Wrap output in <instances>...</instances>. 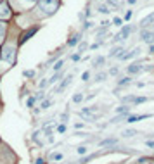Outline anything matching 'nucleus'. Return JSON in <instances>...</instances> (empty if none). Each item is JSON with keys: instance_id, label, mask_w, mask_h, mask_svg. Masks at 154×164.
Listing matches in <instances>:
<instances>
[{"instance_id": "0eeeda50", "label": "nucleus", "mask_w": 154, "mask_h": 164, "mask_svg": "<svg viewBox=\"0 0 154 164\" xmlns=\"http://www.w3.org/2000/svg\"><path fill=\"white\" fill-rule=\"evenodd\" d=\"M142 71H144V68H142V66H140V64H137V62H135V64H132V66H128V73H132V74H135V73H142Z\"/></svg>"}, {"instance_id": "ea45409f", "label": "nucleus", "mask_w": 154, "mask_h": 164, "mask_svg": "<svg viewBox=\"0 0 154 164\" xmlns=\"http://www.w3.org/2000/svg\"><path fill=\"white\" fill-rule=\"evenodd\" d=\"M151 52H154V45H152V47H151Z\"/></svg>"}, {"instance_id": "412c9836", "label": "nucleus", "mask_w": 154, "mask_h": 164, "mask_svg": "<svg viewBox=\"0 0 154 164\" xmlns=\"http://www.w3.org/2000/svg\"><path fill=\"white\" fill-rule=\"evenodd\" d=\"M99 12H102V14H109V9H107L106 5H101L99 7Z\"/></svg>"}, {"instance_id": "f03ea898", "label": "nucleus", "mask_w": 154, "mask_h": 164, "mask_svg": "<svg viewBox=\"0 0 154 164\" xmlns=\"http://www.w3.org/2000/svg\"><path fill=\"white\" fill-rule=\"evenodd\" d=\"M14 52H16V47H14V45H7V47L4 48L2 59H4V61H9V62H12V61H14Z\"/></svg>"}, {"instance_id": "6ab92c4d", "label": "nucleus", "mask_w": 154, "mask_h": 164, "mask_svg": "<svg viewBox=\"0 0 154 164\" xmlns=\"http://www.w3.org/2000/svg\"><path fill=\"white\" fill-rule=\"evenodd\" d=\"M104 61H106L104 57H97L95 61H94V64H95V66H102V64H104Z\"/></svg>"}, {"instance_id": "bb28decb", "label": "nucleus", "mask_w": 154, "mask_h": 164, "mask_svg": "<svg viewBox=\"0 0 154 164\" xmlns=\"http://www.w3.org/2000/svg\"><path fill=\"white\" fill-rule=\"evenodd\" d=\"M76 152H78V154H85L87 148H85V147H78V148H76Z\"/></svg>"}, {"instance_id": "58836bf2", "label": "nucleus", "mask_w": 154, "mask_h": 164, "mask_svg": "<svg viewBox=\"0 0 154 164\" xmlns=\"http://www.w3.org/2000/svg\"><path fill=\"white\" fill-rule=\"evenodd\" d=\"M33 2H35V0H26V4H33Z\"/></svg>"}, {"instance_id": "ddd939ff", "label": "nucleus", "mask_w": 154, "mask_h": 164, "mask_svg": "<svg viewBox=\"0 0 154 164\" xmlns=\"http://www.w3.org/2000/svg\"><path fill=\"white\" fill-rule=\"evenodd\" d=\"M152 23H154V14H151V16H147V17H145V19L142 21V26L145 28V26H149V24H152Z\"/></svg>"}, {"instance_id": "dca6fc26", "label": "nucleus", "mask_w": 154, "mask_h": 164, "mask_svg": "<svg viewBox=\"0 0 154 164\" xmlns=\"http://www.w3.org/2000/svg\"><path fill=\"white\" fill-rule=\"evenodd\" d=\"M81 100H83V95H81V93H74L73 95V102L78 104V102H81Z\"/></svg>"}, {"instance_id": "473e14b6", "label": "nucleus", "mask_w": 154, "mask_h": 164, "mask_svg": "<svg viewBox=\"0 0 154 164\" xmlns=\"http://www.w3.org/2000/svg\"><path fill=\"white\" fill-rule=\"evenodd\" d=\"M145 143H147V147L154 148V142H151V140H147V142H145Z\"/></svg>"}, {"instance_id": "f8f14e48", "label": "nucleus", "mask_w": 154, "mask_h": 164, "mask_svg": "<svg viewBox=\"0 0 154 164\" xmlns=\"http://www.w3.org/2000/svg\"><path fill=\"white\" fill-rule=\"evenodd\" d=\"M145 117H149V114H142V116H132V117H128V123H137V121H140V119H145Z\"/></svg>"}, {"instance_id": "4be33fe9", "label": "nucleus", "mask_w": 154, "mask_h": 164, "mask_svg": "<svg viewBox=\"0 0 154 164\" xmlns=\"http://www.w3.org/2000/svg\"><path fill=\"white\" fill-rule=\"evenodd\" d=\"M59 76H61V73H57V74H54L52 78L48 79V81H50V83H54V81H57V79H59Z\"/></svg>"}, {"instance_id": "1a4fd4ad", "label": "nucleus", "mask_w": 154, "mask_h": 164, "mask_svg": "<svg viewBox=\"0 0 154 164\" xmlns=\"http://www.w3.org/2000/svg\"><path fill=\"white\" fill-rule=\"evenodd\" d=\"M121 52H123V47H114L111 52H109V57H120Z\"/></svg>"}, {"instance_id": "393cba45", "label": "nucleus", "mask_w": 154, "mask_h": 164, "mask_svg": "<svg viewBox=\"0 0 154 164\" xmlns=\"http://www.w3.org/2000/svg\"><path fill=\"white\" fill-rule=\"evenodd\" d=\"M107 4H109V5H113V7H118V5H120L116 0H107Z\"/></svg>"}, {"instance_id": "7ed1b4c3", "label": "nucleus", "mask_w": 154, "mask_h": 164, "mask_svg": "<svg viewBox=\"0 0 154 164\" xmlns=\"http://www.w3.org/2000/svg\"><path fill=\"white\" fill-rule=\"evenodd\" d=\"M123 104H144V102H147L145 97H132V95H127L121 99Z\"/></svg>"}, {"instance_id": "e433bc0d", "label": "nucleus", "mask_w": 154, "mask_h": 164, "mask_svg": "<svg viewBox=\"0 0 154 164\" xmlns=\"http://www.w3.org/2000/svg\"><path fill=\"white\" fill-rule=\"evenodd\" d=\"M37 164H45V162H43V159H38V161H37Z\"/></svg>"}, {"instance_id": "9d476101", "label": "nucleus", "mask_w": 154, "mask_h": 164, "mask_svg": "<svg viewBox=\"0 0 154 164\" xmlns=\"http://www.w3.org/2000/svg\"><path fill=\"white\" fill-rule=\"evenodd\" d=\"M0 16H2V17H9V16H11L9 7H7L5 4H2V5H0Z\"/></svg>"}, {"instance_id": "2f4dec72", "label": "nucleus", "mask_w": 154, "mask_h": 164, "mask_svg": "<svg viewBox=\"0 0 154 164\" xmlns=\"http://www.w3.org/2000/svg\"><path fill=\"white\" fill-rule=\"evenodd\" d=\"M109 74H118V68H113L111 71H109Z\"/></svg>"}, {"instance_id": "f3484780", "label": "nucleus", "mask_w": 154, "mask_h": 164, "mask_svg": "<svg viewBox=\"0 0 154 164\" xmlns=\"http://www.w3.org/2000/svg\"><path fill=\"white\" fill-rule=\"evenodd\" d=\"M106 76H107L106 73H99V74H95V81H104V79H106Z\"/></svg>"}, {"instance_id": "f704fd0d", "label": "nucleus", "mask_w": 154, "mask_h": 164, "mask_svg": "<svg viewBox=\"0 0 154 164\" xmlns=\"http://www.w3.org/2000/svg\"><path fill=\"white\" fill-rule=\"evenodd\" d=\"M88 28H92V23H90V21L85 23V30H88Z\"/></svg>"}, {"instance_id": "20e7f679", "label": "nucleus", "mask_w": 154, "mask_h": 164, "mask_svg": "<svg viewBox=\"0 0 154 164\" xmlns=\"http://www.w3.org/2000/svg\"><path fill=\"white\" fill-rule=\"evenodd\" d=\"M130 30H132L130 26H125V28L121 30V31H120V33L116 35V37H114V42H121V40L128 38V35H130Z\"/></svg>"}, {"instance_id": "a211bd4d", "label": "nucleus", "mask_w": 154, "mask_h": 164, "mask_svg": "<svg viewBox=\"0 0 154 164\" xmlns=\"http://www.w3.org/2000/svg\"><path fill=\"white\" fill-rule=\"evenodd\" d=\"M113 143H116V138H107L102 142V145H113Z\"/></svg>"}, {"instance_id": "5701e85b", "label": "nucleus", "mask_w": 154, "mask_h": 164, "mask_svg": "<svg viewBox=\"0 0 154 164\" xmlns=\"http://www.w3.org/2000/svg\"><path fill=\"white\" fill-rule=\"evenodd\" d=\"M63 68V61H59V62H56V66H54V69L56 71H59V69Z\"/></svg>"}, {"instance_id": "b1692460", "label": "nucleus", "mask_w": 154, "mask_h": 164, "mask_svg": "<svg viewBox=\"0 0 154 164\" xmlns=\"http://www.w3.org/2000/svg\"><path fill=\"white\" fill-rule=\"evenodd\" d=\"M90 78V73H88V71H87V73H83L81 74V79H83V81H87V79Z\"/></svg>"}, {"instance_id": "cd10ccee", "label": "nucleus", "mask_w": 154, "mask_h": 164, "mask_svg": "<svg viewBox=\"0 0 154 164\" xmlns=\"http://www.w3.org/2000/svg\"><path fill=\"white\" fill-rule=\"evenodd\" d=\"M48 106H50V102H48V100H43V104H42V109H47Z\"/></svg>"}, {"instance_id": "c9c22d12", "label": "nucleus", "mask_w": 154, "mask_h": 164, "mask_svg": "<svg viewBox=\"0 0 154 164\" xmlns=\"http://www.w3.org/2000/svg\"><path fill=\"white\" fill-rule=\"evenodd\" d=\"M114 24H121V19H120V17H114Z\"/></svg>"}, {"instance_id": "2eb2a0df", "label": "nucleus", "mask_w": 154, "mask_h": 164, "mask_svg": "<svg viewBox=\"0 0 154 164\" xmlns=\"http://www.w3.org/2000/svg\"><path fill=\"white\" fill-rule=\"evenodd\" d=\"M78 40H80V35H76V37L71 38V40L68 42V45H69V47H73V45H76V43H78Z\"/></svg>"}, {"instance_id": "4c0bfd02", "label": "nucleus", "mask_w": 154, "mask_h": 164, "mask_svg": "<svg viewBox=\"0 0 154 164\" xmlns=\"http://www.w3.org/2000/svg\"><path fill=\"white\" fill-rule=\"evenodd\" d=\"M0 33H4V26L2 24H0Z\"/></svg>"}, {"instance_id": "7c9ffc66", "label": "nucleus", "mask_w": 154, "mask_h": 164, "mask_svg": "<svg viewBox=\"0 0 154 164\" xmlns=\"http://www.w3.org/2000/svg\"><path fill=\"white\" fill-rule=\"evenodd\" d=\"M87 47H88L87 43H81V45H80V52H83V50H87Z\"/></svg>"}, {"instance_id": "39448f33", "label": "nucleus", "mask_w": 154, "mask_h": 164, "mask_svg": "<svg viewBox=\"0 0 154 164\" xmlns=\"http://www.w3.org/2000/svg\"><path fill=\"white\" fill-rule=\"evenodd\" d=\"M38 31V26H33L31 30H28L26 33H24V35H23L21 37V40H19V43H24L26 42V40H30V37H33V35H35V33Z\"/></svg>"}, {"instance_id": "a878e982", "label": "nucleus", "mask_w": 154, "mask_h": 164, "mask_svg": "<svg viewBox=\"0 0 154 164\" xmlns=\"http://www.w3.org/2000/svg\"><path fill=\"white\" fill-rule=\"evenodd\" d=\"M23 74H24V76H28V78H31L33 74H35V71H24Z\"/></svg>"}, {"instance_id": "9b49d317", "label": "nucleus", "mask_w": 154, "mask_h": 164, "mask_svg": "<svg viewBox=\"0 0 154 164\" xmlns=\"http://www.w3.org/2000/svg\"><path fill=\"white\" fill-rule=\"evenodd\" d=\"M71 78H73V76H71V74H69L68 78H66V79H64V81H63V83H61V85H59V88H57V90H59V92H61V90H64V88H66V86H68L69 83H71Z\"/></svg>"}, {"instance_id": "c85d7f7f", "label": "nucleus", "mask_w": 154, "mask_h": 164, "mask_svg": "<svg viewBox=\"0 0 154 164\" xmlns=\"http://www.w3.org/2000/svg\"><path fill=\"white\" fill-rule=\"evenodd\" d=\"M57 131L59 133H64V131H66V126H64V124H61V126L57 128Z\"/></svg>"}, {"instance_id": "72a5a7b5", "label": "nucleus", "mask_w": 154, "mask_h": 164, "mask_svg": "<svg viewBox=\"0 0 154 164\" xmlns=\"http://www.w3.org/2000/svg\"><path fill=\"white\" fill-rule=\"evenodd\" d=\"M54 159H56V161H59V159H63V155H61V154H56V155H52Z\"/></svg>"}, {"instance_id": "4468645a", "label": "nucleus", "mask_w": 154, "mask_h": 164, "mask_svg": "<svg viewBox=\"0 0 154 164\" xmlns=\"http://www.w3.org/2000/svg\"><path fill=\"white\" fill-rule=\"evenodd\" d=\"M133 135H137L135 130H127V131H123V137L125 138H130V137H133Z\"/></svg>"}, {"instance_id": "c756f323", "label": "nucleus", "mask_w": 154, "mask_h": 164, "mask_svg": "<svg viewBox=\"0 0 154 164\" xmlns=\"http://www.w3.org/2000/svg\"><path fill=\"white\" fill-rule=\"evenodd\" d=\"M33 104H35V99H33V97H31V99H28V107H31Z\"/></svg>"}, {"instance_id": "423d86ee", "label": "nucleus", "mask_w": 154, "mask_h": 164, "mask_svg": "<svg viewBox=\"0 0 154 164\" xmlns=\"http://www.w3.org/2000/svg\"><path fill=\"white\" fill-rule=\"evenodd\" d=\"M142 40H144V42H147V43L154 42V31H147V30H144V31H142Z\"/></svg>"}, {"instance_id": "aec40b11", "label": "nucleus", "mask_w": 154, "mask_h": 164, "mask_svg": "<svg viewBox=\"0 0 154 164\" xmlns=\"http://www.w3.org/2000/svg\"><path fill=\"white\" fill-rule=\"evenodd\" d=\"M130 83V78H123V79H120V86H125V85H128Z\"/></svg>"}, {"instance_id": "6e6552de", "label": "nucleus", "mask_w": 154, "mask_h": 164, "mask_svg": "<svg viewBox=\"0 0 154 164\" xmlns=\"http://www.w3.org/2000/svg\"><path fill=\"white\" fill-rule=\"evenodd\" d=\"M140 52V48H133L132 52H128V54H121V55H120V59H123V61H127V59H132V57H135V55H137V54Z\"/></svg>"}, {"instance_id": "f257e3e1", "label": "nucleus", "mask_w": 154, "mask_h": 164, "mask_svg": "<svg viewBox=\"0 0 154 164\" xmlns=\"http://www.w3.org/2000/svg\"><path fill=\"white\" fill-rule=\"evenodd\" d=\"M59 7V0H40V4H38V9L43 11L45 16H50L56 12V9Z\"/></svg>"}]
</instances>
